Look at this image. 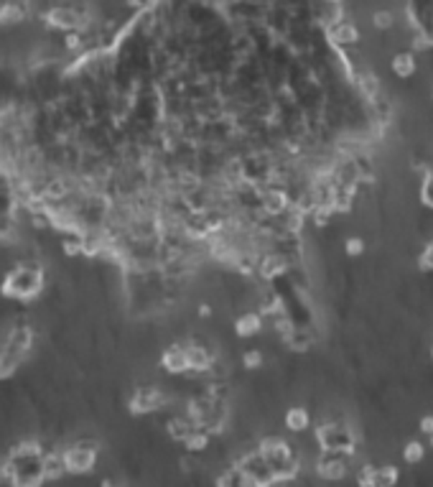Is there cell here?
Returning a JSON list of instances; mask_svg holds the SVG:
<instances>
[{"label":"cell","instance_id":"2e32d148","mask_svg":"<svg viewBox=\"0 0 433 487\" xmlns=\"http://www.w3.org/2000/svg\"><path fill=\"white\" fill-rule=\"evenodd\" d=\"M216 487H253V485L245 477V472L237 464H232V467H227L224 472L216 475Z\"/></svg>","mask_w":433,"mask_h":487},{"label":"cell","instance_id":"484cf974","mask_svg":"<svg viewBox=\"0 0 433 487\" xmlns=\"http://www.w3.org/2000/svg\"><path fill=\"white\" fill-rule=\"evenodd\" d=\"M431 444H433V437H431Z\"/></svg>","mask_w":433,"mask_h":487},{"label":"cell","instance_id":"8992f818","mask_svg":"<svg viewBox=\"0 0 433 487\" xmlns=\"http://www.w3.org/2000/svg\"><path fill=\"white\" fill-rule=\"evenodd\" d=\"M166 405V393L156 386H138L133 388V396L127 401V408L135 416H146V413H156Z\"/></svg>","mask_w":433,"mask_h":487},{"label":"cell","instance_id":"7402d4cb","mask_svg":"<svg viewBox=\"0 0 433 487\" xmlns=\"http://www.w3.org/2000/svg\"><path fill=\"white\" fill-rule=\"evenodd\" d=\"M418 268L420 271H433V240H428V245H423V250H420Z\"/></svg>","mask_w":433,"mask_h":487},{"label":"cell","instance_id":"9c48e42d","mask_svg":"<svg viewBox=\"0 0 433 487\" xmlns=\"http://www.w3.org/2000/svg\"><path fill=\"white\" fill-rule=\"evenodd\" d=\"M326 38H329L331 44L337 46V49H347V46H357L359 44V28H357L352 21H339V23L329 26L326 28Z\"/></svg>","mask_w":433,"mask_h":487},{"label":"cell","instance_id":"603a6c76","mask_svg":"<svg viewBox=\"0 0 433 487\" xmlns=\"http://www.w3.org/2000/svg\"><path fill=\"white\" fill-rule=\"evenodd\" d=\"M344 253L350 255V258L362 255L364 253V240L362 237H347V240H344Z\"/></svg>","mask_w":433,"mask_h":487},{"label":"cell","instance_id":"5b68a950","mask_svg":"<svg viewBox=\"0 0 433 487\" xmlns=\"http://www.w3.org/2000/svg\"><path fill=\"white\" fill-rule=\"evenodd\" d=\"M352 459L354 454H347V452H318V457L313 459V472L326 482L344 480L350 475Z\"/></svg>","mask_w":433,"mask_h":487},{"label":"cell","instance_id":"3957f363","mask_svg":"<svg viewBox=\"0 0 433 487\" xmlns=\"http://www.w3.org/2000/svg\"><path fill=\"white\" fill-rule=\"evenodd\" d=\"M67 475H89L97 467V444L87 439H76L62 449Z\"/></svg>","mask_w":433,"mask_h":487},{"label":"cell","instance_id":"8fae6325","mask_svg":"<svg viewBox=\"0 0 433 487\" xmlns=\"http://www.w3.org/2000/svg\"><path fill=\"white\" fill-rule=\"evenodd\" d=\"M199 426L191 421L186 413H176V416H171L168 421H166V434L171 437V442H176V444H184L186 439L197 431Z\"/></svg>","mask_w":433,"mask_h":487},{"label":"cell","instance_id":"277c9868","mask_svg":"<svg viewBox=\"0 0 433 487\" xmlns=\"http://www.w3.org/2000/svg\"><path fill=\"white\" fill-rule=\"evenodd\" d=\"M235 464L245 472V477H248L253 487H275L278 485L270 464H267L265 457L258 452V444H255L253 449L242 452V454L235 459Z\"/></svg>","mask_w":433,"mask_h":487},{"label":"cell","instance_id":"4316f807","mask_svg":"<svg viewBox=\"0 0 433 487\" xmlns=\"http://www.w3.org/2000/svg\"><path fill=\"white\" fill-rule=\"evenodd\" d=\"M0 464H3V459H0Z\"/></svg>","mask_w":433,"mask_h":487},{"label":"cell","instance_id":"d6986e66","mask_svg":"<svg viewBox=\"0 0 433 487\" xmlns=\"http://www.w3.org/2000/svg\"><path fill=\"white\" fill-rule=\"evenodd\" d=\"M423 457H426V447H423L418 439H413V442H408L405 447H403V459H405V464H420L423 462Z\"/></svg>","mask_w":433,"mask_h":487},{"label":"cell","instance_id":"e0dca14e","mask_svg":"<svg viewBox=\"0 0 433 487\" xmlns=\"http://www.w3.org/2000/svg\"><path fill=\"white\" fill-rule=\"evenodd\" d=\"M209 444H212V437L207 434L204 429H197L194 434H191L189 439L184 442V447L191 452V454H199V452H207L209 449Z\"/></svg>","mask_w":433,"mask_h":487},{"label":"cell","instance_id":"6da1fadb","mask_svg":"<svg viewBox=\"0 0 433 487\" xmlns=\"http://www.w3.org/2000/svg\"><path fill=\"white\" fill-rule=\"evenodd\" d=\"M44 291V268L38 263H18L6 273L0 293L16 301H31Z\"/></svg>","mask_w":433,"mask_h":487},{"label":"cell","instance_id":"30bf717a","mask_svg":"<svg viewBox=\"0 0 433 487\" xmlns=\"http://www.w3.org/2000/svg\"><path fill=\"white\" fill-rule=\"evenodd\" d=\"M41 472H44L46 482H57L67 477V464H64L62 449H46L41 457Z\"/></svg>","mask_w":433,"mask_h":487},{"label":"cell","instance_id":"4fadbf2b","mask_svg":"<svg viewBox=\"0 0 433 487\" xmlns=\"http://www.w3.org/2000/svg\"><path fill=\"white\" fill-rule=\"evenodd\" d=\"M283 421H286L288 431L304 434V431L311 426V413H308V408H304V405H291L286 411V416H283Z\"/></svg>","mask_w":433,"mask_h":487},{"label":"cell","instance_id":"9a60e30c","mask_svg":"<svg viewBox=\"0 0 433 487\" xmlns=\"http://www.w3.org/2000/svg\"><path fill=\"white\" fill-rule=\"evenodd\" d=\"M393 72L400 79H410V77L415 74V69H418V62H415V57L410 54V51H400V54H395L393 57Z\"/></svg>","mask_w":433,"mask_h":487},{"label":"cell","instance_id":"d4e9b609","mask_svg":"<svg viewBox=\"0 0 433 487\" xmlns=\"http://www.w3.org/2000/svg\"><path fill=\"white\" fill-rule=\"evenodd\" d=\"M431 357H433V349H431Z\"/></svg>","mask_w":433,"mask_h":487},{"label":"cell","instance_id":"44dd1931","mask_svg":"<svg viewBox=\"0 0 433 487\" xmlns=\"http://www.w3.org/2000/svg\"><path fill=\"white\" fill-rule=\"evenodd\" d=\"M372 26H375L377 31H390V28L395 26L393 11H375L372 13Z\"/></svg>","mask_w":433,"mask_h":487},{"label":"cell","instance_id":"ba28073f","mask_svg":"<svg viewBox=\"0 0 433 487\" xmlns=\"http://www.w3.org/2000/svg\"><path fill=\"white\" fill-rule=\"evenodd\" d=\"M283 345L293 352H308L316 345V332L311 324H293V329L283 337Z\"/></svg>","mask_w":433,"mask_h":487},{"label":"cell","instance_id":"cb8c5ba5","mask_svg":"<svg viewBox=\"0 0 433 487\" xmlns=\"http://www.w3.org/2000/svg\"><path fill=\"white\" fill-rule=\"evenodd\" d=\"M420 431L426 434V437H433V413H426V416L420 418Z\"/></svg>","mask_w":433,"mask_h":487},{"label":"cell","instance_id":"52a82bcc","mask_svg":"<svg viewBox=\"0 0 433 487\" xmlns=\"http://www.w3.org/2000/svg\"><path fill=\"white\" fill-rule=\"evenodd\" d=\"M161 367L168 375H186L189 373V357H186V345L176 342L171 347H166L161 354Z\"/></svg>","mask_w":433,"mask_h":487},{"label":"cell","instance_id":"5bb4252c","mask_svg":"<svg viewBox=\"0 0 433 487\" xmlns=\"http://www.w3.org/2000/svg\"><path fill=\"white\" fill-rule=\"evenodd\" d=\"M400 480V472L393 464H382V467H372V477H369V487H395Z\"/></svg>","mask_w":433,"mask_h":487},{"label":"cell","instance_id":"7c38bea8","mask_svg":"<svg viewBox=\"0 0 433 487\" xmlns=\"http://www.w3.org/2000/svg\"><path fill=\"white\" fill-rule=\"evenodd\" d=\"M262 327H265V319H262L255 309L242 311L240 317L235 319V335L237 337H255V335H260Z\"/></svg>","mask_w":433,"mask_h":487},{"label":"cell","instance_id":"ffe728a7","mask_svg":"<svg viewBox=\"0 0 433 487\" xmlns=\"http://www.w3.org/2000/svg\"><path fill=\"white\" fill-rule=\"evenodd\" d=\"M242 365L248 367V370H260L262 365H265V354L260 352V349H245V354H242Z\"/></svg>","mask_w":433,"mask_h":487},{"label":"cell","instance_id":"7a4b0ae2","mask_svg":"<svg viewBox=\"0 0 433 487\" xmlns=\"http://www.w3.org/2000/svg\"><path fill=\"white\" fill-rule=\"evenodd\" d=\"M318 452H347L357 454V434L350 421H321L313 431Z\"/></svg>","mask_w":433,"mask_h":487},{"label":"cell","instance_id":"ac0fdd59","mask_svg":"<svg viewBox=\"0 0 433 487\" xmlns=\"http://www.w3.org/2000/svg\"><path fill=\"white\" fill-rule=\"evenodd\" d=\"M18 367H21V357H16L13 352H8V349L0 347V380L16 375Z\"/></svg>","mask_w":433,"mask_h":487}]
</instances>
